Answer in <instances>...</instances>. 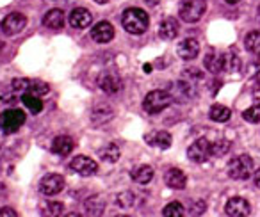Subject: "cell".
Here are the masks:
<instances>
[{"instance_id":"36","label":"cell","mask_w":260,"mask_h":217,"mask_svg":"<svg viewBox=\"0 0 260 217\" xmlns=\"http://www.w3.org/2000/svg\"><path fill=\"white\" fill-rule=\"evenodd\" d=\"M16 215H18V212H15V210L9 208V206L0 208V217H16Z\"/></svg>"},{"instance_id":"21","label":"cell","mask_w":260,"mask_h":217,"mask_svg":"<svg viewBox=\"0 0 260 217\" xmlns=\"http://www.w3.org/2000/svg\"><path fill=\"white\" fill-rule=\"evenodd\" d=\"M130 176H132V180L136 182V184L139 185H146L152 182L153 178V167L152 166H138L132 169V173H130Z\"/></svg>"},{"instance_id":"20","label":"cell","mask_w":260,"mask_h":217,"mask_svg":"<svg viewBox=\"0 0 260 217\" xmlns=\"http://www.w3.org/2000/svg\"><path fill=\"white\" fill-rule=\"evenodd\" d=\"M43 25L52 30H57L64 25V13L61 9H50L47 15L43 16Z\"/></svg>"},{"instance_id":"6","label":"cell","mask_w":260,"mask_h":217,"mask_svg":"<svg viewBox=\"0 0 260 217\" xmlns=\"http://www.w3.org/2000/svg\"><path fill=\"white\" fill-rule=\"evenodd\" d=\"M11 87L15 93H20V94L32 93V94H36V96H43V94H47L48 91H50L47 82H43V80H30V79H15Z\"/></svg>"},{"instance_id":"34","label":"cell","mask_w":260,"mask_h":217,"mask_svg":"<svg viewBox=\"0 0 260 217\" xmlns=\"http://www.w3.org/2000/svg\"><path fill=\"white\" fill-rule=\"evenodd\" d=\"M228 150H230V142H228V141H223V139H219V141L212 142V155L221 157V155H224Z\"/></svg>"},{"instance_id":"14","label":"cell","mask_w":260,"mask_h":217,"mask_svg":"<svg viewBox=\"0 0 260 217\" xmlns=\"http://www.w3.org/2000/svg\"><path fill=\"white\" fill-rule=\"evenodd\" d=\"M91 38H93L96 43H109V41L114 38V27L109 22H98L96 25L91 29Z\"/></svg>"},{"instance_id":"25","label":"cell","mask_w":260,"mask_h":217,"mask_svg":"<svg viewBox=\"0 0 260 217\" xmlns=\"http://www.w3.org/2000/svg\"><path fill=\"white\" fill-rule=\"evenodd\" d=\"M84 206H86L87 213H91V215H102L105 208V201L100 196H91V198L84 203Z\"/></svg>"},{"instance_id":"22","label":"cell","mask_w":260,"mask_h":217,"mask_svg":"<svg viewBox=\"0 0 260 217\" xmlns=\"http://www.w3.org/2000/svg\"><path fill=\"white\" fill-rule=\"evenodd\" d=\"M203 64H205V68L210 73L224 71V54H214V52H210V54L205 55Z\"/></svg>"},{"instance_id":"23","label":"cell","mask_w":260,"mask_h":217,"mask_svg":"<svg viewBox=\"0 0 260 217\" xmlns=\"http://www.w3.org/2000/svg\"><path fill=\"white\" fill-rule=\"evenodd\" d=\"M209 118L212 121H217V123H224L232 118V111L221 103H214L209 111Z\"/></svg>"},{"instance_id":"19","label":"cell","mask_w":260,"mask_h":217,"mask_svg":"<svg viewBox=\"0 0 260 217\" xmlns=\"http://www.w3.org/2000/svg\"><path fill=\"white\" fill-rule=\"evenodd\" d=\"M178 30H180L178 22L170 16V18H164L162 22H160L159 36L162 38V40H175V38L178 36Z\"/></svg>"},{"instance_id":"26","label":"cell","mask_w":260,"mask_h":217,"mask_svg":"<svg viewBox=\"0 0 260 217\" xmlns=\"http://www.w3.org/2000/svg\"><path fill=\"white\" fill-rule=\"evenodd\" d=\"M91 118H93L94 123L102 125V123H105V121H109L112 118V108L109 107V105H98V107H94Z\"/></svg>"},{"instance_id":"42","label":"cell","mask_w":260,"mask_h":217,"mask_svg":"<svg viewBox=\"0 0 260 217\" xmlns=\"http://www.w3.org/2000/svg\"><path fill=\"white\" fill-rule=\"evenodd\" d=\"M256 82H258V86H260V75H258V77H256Z\"/></svg>"},{"instance_id":"10","label":"cell","mask_w":260,"mask_h":217,"mask_svg":"<svg viewBox=\"0 0 260 217\" xmlns=\"http://www.w3.org/2000/svg\"><path fill=\"white\" fill-rule=\"evenodd\" d=\"M62 189H64V178H62L61 174L50 173L41 178V182H40V191L43 192L45 196L59 194Z\"/></svg>"},{"instance_id":"38","label":"cell","mask_w":260,"mask_h":217,"mask_svg":"<svg viewBox=\"0 0 260 217\" xmlns=\"http://www.w3.org/2000/svg\"><path fill=\"white\" fill-rule=\"evenodd\" d=\"M145 71H146V73L152 71V66H150V64H145Z\"/></svg>"},{"instance_id":"13","label":"cell","mask_w":260,"mask_h":217,"mask_svg":"<svg viewBox=\"0 0 260 217\" xmlns=\"http://www.w3.org/2000/svg\"><path fill=\"white\" fill-rule=\"evenodd\" d=\"M177 54H178V57L184 59V61H192V59H196L200 54V43L196 40H192V38H187V40L178 43Z\"/></svg>"},{"instance_id":"12","label":"cell","mask_w":260,"mask_h":217,"mask_svg":"<svg viewBox=\"0 0 260 217\" xmlns=\"http://www.w3.org/2000/svg\"><path fill=\"white\" fill-rule=\"evenodd\" d=\"M224 213L230 217H246L251 213V206L244 198H232L224 205Z\"/></svg>"},{"instance_id":"2","label":"cell","mask_w":260,"mask_h":217,"mask_svg":"<svg viewBox=\"0 0 260 217\" xmlns=\"http://www.w3.org/2000/svg\"><path fill=\"white\" fill-rule=\"evenodd\" d=\"M171 101H173V96H171V93H168V91H162V89L150 91L145 96V100H143V108H145V113H148V114H159V113H162L166 107H170Z\"/></svg>"},{"instance_id":"24","label":"cell","mask_w":260,"mask_h":217,"mask_svg":"<svg viewBox=\"0 0 260 217\" xmlns=\"http://www.w3.org/2000/svg\"><path fill=\"white\" fill-rule=\"evenodd\" d=\"M22 103L25 105L32 114H40L41 111H43V101H41V98L36 96V94H32V93H23L22 94Z\"/></svg>"},{"instance_id":"7","label":"cell","mask_w":260,"mask_h":217,"mask_svg":"<svg viewBox=\"0 0 260 217\" xmlns=\"http://www.w3.org/2000/svg\"><path fill=\"white\" fill-rule=\"evenodd\" d=\"M187 157H189V160H192V162H196V164H202V162H205V160H209L210 157H212V142L207 141L205 137L198 139V141H194L189 146Z\"/></svg>"},{"instance_id":"35","label":"cell","mask_w":260,"mask_h":217,"mask_svg":"<svg viewBox=\"0 0 260 217\" xmlns=\"http://www.w3.org/2000/svg\"><path fill=\"white\" fill-rule=\"evenodd\" d=\"M203 212H205V201L192 203V206H191V213H192V215H198V213H203Z\"/></svg>"},{"instance_id":"39","label":"cell","mask_w":260,"mask_h":217,"mask_svg":"<svg viewBox=\"0 0 260 217\" xmlns=\"http://www.w3.org/2000/svg\"><path fill=\"white\" fill-rule=\"evenodd\" d=\"M224 2H226V4H237L239 0H224Z\"/></svg>"},{"instance_id":"11","label":"cell","mask_w":260,"mask_h":217,"mask_svg":"<svg viewBox=\"0 0 260 217\" xmlns=\"http://www.w3.org/2000/svg\"><path fill=\"white\" fill-rule=\"evenodd\" d=\"M70 167H72L75 173H79L80 176H93L94 173L98 171V164L94 162L93 159L89 157L79 155L70 162Z\"/></svg>"},{"instance_id":"31","label":"cell","mask_w":260,"mask_h":217,"mask_svg":"<svg viewBox=\"0 0 260 217\" xmlns=\"http://www.w3.org/2000/svg\"><path fill=\"white\" fill-rule=\"evenodd\" d=\"M241 68V59L235 54H224V71L232 73Z\"/></svg>"},{"instance_id":"27","label":"cell","mask_w":260,"mask_h":217,"mask_svg":"<svg viewBox=\"0 0 260 217\" xmlns=\"http://www.w3.org/2000/svg\"><path fill=\"white\" fill-rule=\"evenodd\" d=\"M119 157H121V153H119V148L116 144H107L105 148L100 150V159L105 160V162H118Z\"/></svg>"},{"instance_id":"43","label":"cell","mask_w":260,"mask_h":217,"mask_svg":"<svg viewBox=\"0 0 260 217\" xmlns=\"http://www.w3.org/2000/svg\"><path fill=\"white\" fill-rule=\"evenodd\" d=\"M0 171H2V162H0Z\"/></svg>"},{"instance_id":"33","label":"cell","mask_w":260,"mask_h":217,"mask_svg":"<svg viewBox=\"0 0 260 217\" xmlns=\"http://www.w3.org/2000/svg\"><path fill=\"white\" fill-rule=\"evenodd\" d=\"M242 118L248 123H260V105H253V107L246 108L242 113Z\"/></svg>"},{"instance_id":"30","label":"cell","mask_w":260,"mask_h":217,"mask_svg":"<svg viewBox=\"0 0 260 217\" xmlns=\"http://www.w3.org/2000/svg\"><path fill=\"white\" fill-rule=\"evenodd\" d=\"M62 212H64V205L59 201H50L43 206V215L55 217V215H62Z\"/></svg>"},{"instance_id":"28","label":"cell","mask_w":260,"mask_h":217,"mask_svg":"<svg viewBox=\"0 0 260 217\" xmlns=\"http://www.w3.org/2000/svg\"><path fill=\"white\" fill-rule=\"evenodd\" d=\"M244 47H246V50L258 54L260 52V32L258 30H253V32H249L248 36L244 38Z\"/></svg>"},{"instance_id":"15","label":"cell","mask_w":260,"mask_h":217,"mask_svg":"<svg viewBox=\"0 0 260 217\" xmlns=\"http://www.w3.org/2000/svg\"><path fill=\"white\" fill-rule=\"evenodd\" d=\"M164 182H166L168 187L177 189V191H182L187 185V176L182 169H177V167H171L164 173Z\"/></svg>"},{"instance_id":"32","label":"cell","mask_w":260,"mask_h":217,"mask_svg":"<svg viewBox=\"0 0 260 217\" xmlns=\"http://www.w3.org/2000/svg\"><path fill=\"white\" fill-rule=\"evenodd\" d=\"M134 199H136V196L132 194L130 191L119 192V194L116 196V203H118L121 208H128V206H132V205H134Z\"/></svg>"},{"instance_id":"37","label":"cell","mask_w":260,"mask_h":217,"mask_svg":"<svg viewBox=\"0 0 260 217\" xmlns=\"http://www.w3.org/2000/svg\"><path fill=\"white\" fill-rule=\"evenodd\" d=\"M253 182H255V185H256V187L260 189V169H258V171H256V173H255V176H253Z\"/></svg>"},{"instance_id":"3","label":"cell","mask_w":260,"mask_h":217,"mask_svg":"<svg viewBox=\"0 0 260 217\" xmlns=\"http://www.w3.org/2000/svg\"><path fill=\"white\" fill-rule=\"evenodd\" d=\"M255 164L249 155H239L228 162V176L234 180H246L253 174Z\"/></svg>"},{"instance_id":"29","label":"cell","mask_w":260,"mask_h":217,"mask_svg":"<svg viewBox=\"0 0 260 217\" xmlns=\"http://www.w3.org/2000/svg\"><path fill=\"white\" fill-rule=\"evenodd\" d=\"M184 213H185V208L182 206V203H178V201L170 203V205H166L162 210L164 217H182Z\"/></svg>"},{"instance_id":"8","label":"cell","mask_w":260,"mask_h":217,"mask_svg":"<svg viewBox=\"0 0 260 217\" xmlns=\"http://www.w3.org/2000/svg\"><path fill=\"white\" fill-rule=\"evenodd\" d=\"M25 25H27L25 15H22V13H11V15H8L2 20L0 29H2V32H4L6 36H15V34L22 32V30L25 29Z\"/></svg>"},{"instance_id":"1","label":"cell","mask_w":260,"mask_h":217,"mask_svg":"<svg viewBox=\"0 0 260 217\" xmlns=\"http://www.w3.org/2000/svg\"><path fill=\"white\" fill-rule=\"evenodd\" d=\"M121 25L128 34H143L148 29L150 18L146 15V11H143V9L128 8L125 9V13L121 16Z\"/></svg>"},{"instance_id":"9","label":"cell","mask_w":260,"mask_h":217,"mask_svg":"<svg viewBox=\"0 0 260 217\" xmlns=\"http://www.w3.org/2000/svg\"><path fill=\"white\" fill-rule=\"evenodd\" d=\"M98 87L107 94H116L121 91L123 84L116 71H104L98 77Z\"/></svg>"},{"instance_id":"41","label":"cell","mask_w":260,"mask_h":217,"mask_svg":"<svg viewBox=\"0 0 260 217\" xmlns=\"http://www.w3.org/2000/svg\"><path fill=\"white\" fill-rule=\"evenodd\" d=\"M2 48H4V41H0V50H2Z\"/></svg>"},{"instance_id":"4","label":"cell","mask_w":260,"mask_h":217,"mask_svg":"<svg viewBox=\"0 0 260 217\" xmlns=\"http://www.w3.org/2000/svg\"><path fill=\"white\" fill-rule=\"evenodd\" d=\"M27 116L23 111H18V108H9V111H4L0 114V128L4 134H15L22 128V125L25 123Z\"/></svg>"},{"instance_id":"40","label":"cell","mask_w":260,"mask_h":217,"mask_svg":"<svg viewBox=\"0 0 260 217\" xmlns=\"http://www.w3.org/2000/svg\"><path fill=\"white\" fill-rule=\"evenodd\" d=\"M94 2H96V4H107L109 0H94Z\"/></svg>"},{"instance_id":"18","label":"cell","mask_w":260,"mask_h":217,"mask_svg":"<svg viewBox=\"0 0 260 217\" xmlns=\"http://www.w3.org/2000/svg\"><path fill=\"white\" fill-rule=\"evenodd\" d=\"M146 142L150 146H155V148H160V150H168L173 142V137L171 134H168L166 130H159V132H150L146 135Z\"/></svg>"},{"instance_id":"17","label":"cell","mask_w":260,"mask_h":217,"mask_svg":"<svg viewBox=\"0 0 260 217\" xmlns=\"http://www.w3.org/2000/svg\"><path fill=\"white\" fill-rule=\"evenodd\" d=\"M73 148H75V142H73V139L70 135H57L54 139V142H52V153H55L59 157L70 155L73 152Z\"/></svg>"},{"instance_id":"16","label":"cell","mask_w":260,"mask_h":217,"mask_svg":"<svg viewBox=\"0 0 260 217\" xmlns=\"http://www.w3.org/2000/svg\"><path fill=\"white\" fill-rule=\"evenodd\" d=\"M91 22H93V16H91V13L87 9L77 8L70 13V25L73 29H86V27L91 25Z\"/></svg>"},{"instance_id":"5","label":"cell","mask_w":260,"mask_h":217,"mask_svg":"<svg viewBox=\"0 0 260 217\" xmlns=\"http://www.w3.org/2000/svg\"><path fill=\"white\" fill-rule=\"evenodd\" d=\"M205 11H207L205 0H184L180 4V9H178V16L184 22L194 23L205 15Z\"/></svg>"}]
</instances>
